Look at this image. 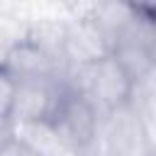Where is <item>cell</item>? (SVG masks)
Here are the masks:
<instances>
[{"label": "cell", "instance_id": "cell-5", "mask_svg": "<svg viewBox=\"0 0 156 156\" xmlns=\"http://www.w3.org/2000/svg\"><path fill=\"white\" fill-rule=\"evenodd\" d=\"M88 10H85V15H78L66 24L61 58L68 68L90 66L110 54V39L93 24V20L88 17Z\"/></svg>", "mask_w": 156, "mask_h": 156}, {"label": "cell", "instance_id": "cell-3", "mask_svg": "<svg viewBox=\"0 0 156 156\" xmlns=\"http://www.w3.org/2000/svg\"><path fill=\"white\" fill-rule=\"evenodd\" d=\"M0 68L10 73L17 83L20 80H54L68 71L61 56L46 51L41 44H37L27 34L7 44V49L0 56Z\"/></svg>", "mask_w": 156, "mask_h": 156}, {"label": "cell", "instance_id": "cell-8", "mask_svg": "<svg viewBox=\"0 0 156 156\" xmlns=\"http://www.w3.org/2000/svg\"><path fill=\"white\" fill-rule=\"evenodd\" d=\"M27 156H49V154H37V151H29L27 149Z\"/></svg>", "mask_w": 156, "mask_h": 156}, {"label": "cell", "instance_id": "cell-7", "mask_svg": "<svg viewBox=\"0 0 156 156\" xmlns=\"http://www.w3.org/2000/svg\"><path fill=\"white\" fill-rule=\"evenodd\" d=\"M0 156H27V149H24V144H22V141L10 139L7 144H2V146H0Z\"/></svg>", "mask_w": 156, "mask_h": 156}, {"label": "cell", "instance_id": "cell-2", "mask_svg": "<svg viewBox=\"0 0 156 156\" xmlns=\"http://www.w3.org/2000/svg\"><path fill=\"white\" fill-rule=\"evenodd\" d=\"M49 124L56 132L63 149L68 154H76V151H80V149L98 141L102 115L83 93H78L76 88L68 85L66 73H63L61 93H58L54 115L49 117Z\"/></svg>", "mask_w": 156, "mask_h": 156}, {"label": "cell", "instance_id": "cell-4", "mask_svg": "<svg viewBox=\"0 0 156 156\" xmlns=\"http://www.w3.org/2000/svg\"><path fill=\"white\" fill-rule=\"evenodd\" d=\"M61 78H54V80H20V83L15 80L17 85H15L10 122L15 127L49 122V117L54 115L58 93H61Z\"/></svg>", "mask_w": 156, "mask_h": 156}, {"label": "cell", "instance_id": "cell-6", "mask_svg": "<svg viewBox=\"0 0 156 156\" xmlns=\"http://www.w3.org/2000/svg\"><path fill=\"white\" fill-rule=\"evenodd\" d=\"M15 78L0 68V119H10L12 100H15Z\"/></svg>", "mask_w": 156, "mask_h": 156}, {"label": "cell", "instance_id": "cell-1", "mask_svg": "<svg viewBox=\"0 0 156 156\" xmlns=\"http://www.w3.org/2000/svg\"><path fill=\"white\" fill-rule=\"evenodd\" d=\"M66 80L71 88L83 93L100 110L102 117L127 107L132 100V93H134V83L129 80V76L117 66V61L110 54L90 66L68 68Z\"/></svg>", "mask_w": 156, "mask_h": 156}]
</instances>
